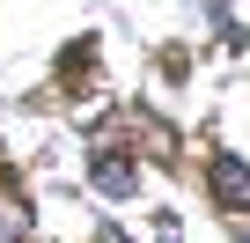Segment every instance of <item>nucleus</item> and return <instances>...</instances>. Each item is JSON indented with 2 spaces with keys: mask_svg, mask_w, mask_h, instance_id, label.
Returning <instances> with one entry per match:
<instances>
[{
  "mask_svg": "<svg viewBox=\"0 0 250 243\" xmlns=\"http://www.w3.org/2000/svg\"><path fill=\"white\" fill-rule=\"evenodd\" d=\"M88 177H96V192H110V199H133V192H140V170L125 162L118 148H96V162H88Z\"/></svg>",
  "mask_w": 250,
  "mask_h": 243,
  "instance_id": "obj_2",
  "label": "nucleus"
},
{
  "mask_svg": "<svg viewBox=\"0 0 250 243\" xmlns=\"http://www.w3.org/2000/svg\"><path fill=\"white\" fill-rule=\"evenodd\" d=\"M206 192H213L221 214H250V170H243V155H213L206 162Z\"/></svg>",
  "mask_w": 250,
  "mask_h": 243,
  "instance_id": "obj_1",
  "label": "nucleus"
},
{
  "mask_svg": "<svg viewBox=\"0 0 250 243\" xmlns=\"http://www.w3.org/2000/svg\"><path fill=\"white\" fill-rule=\"evenodd\" d=\"M243 243H250V236H243Z\"/></svg>",
  "mask_w": 250,
  "mask_h": 243,
  "instance_id": "obj_4",
  "label": "nucleus"
},
{
  "mask_svg": "<svg viewBox=\"0 0 250 243\" xmlns=\"http://www.w3.org/2000/svg\"><path fill=\"white\" fill-rule=\"evenodd\" d=\"M22 228H30V206L0 192V243H22Z\"/></svg>",
  "mask_w": 250,
  "mask_h": 243,
  "instance_id": "obj_3",
  "label": "nucleus"
}]
</instances>
